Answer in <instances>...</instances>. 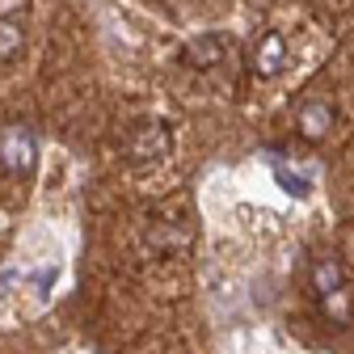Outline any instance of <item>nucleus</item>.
<instances>
[{"mask_svg": "<svg viewBox=\"0 0 354 354\" xmlns=\"http://www.w3.org/2000/svg\"><path fill=\"white\" fill-rule=\"evenodd\" d=\"M342 283H346L342 261L325 257V261H317V266H313V287H317V295H321V299H337V295H342Z\"/></svg>", "mask_w": 354, "mask_h": 354, "instance_id": "39448f33", "label": "nucleus"}, {"mask_svg": "<svg viewBox=\"0 0 354 354\" xmlns=\"http://www.w3.org/2000/svg\"><path fill=\"white\" fill-rule=\"evenodd\" d=\"M21 42H26L21 26H17L13 17H0V59H13V55L21 51Z\"/></svg>", "mask_w": 354, "mask_h": 354, "instance_id": "0eeeda50", "label": "nucleus"}, {"mask_svg": "<svg viewBox=\"0 0 354 354\" xmlns=\"http://www.w3.org/2000/svg\"><path fill=\"white\" fill-rule=\"evenodd\" d=\"M131 156H136L140 165L169 156V131H165V122H148V127H140L136 136H131Z\"/></svg>", "mask_w": 354, "mask_h": 354, "instance_id": "f03ea898", "label": "nucleus"}, {"mask_svg": "<svg viewBox=\"0 0 354 354\" xmlns=\"http://www.w3.org/2000/svg\"><path fill=\"white\" fill-rule=\"evenodd\" d=\"M283 68H287V42H283V34H266L253 47V72L257 76H279Z\"/></svg>", "mask_w": 354, "mask_h": 354, "instance_id": "7ed1b4c3", "label": "nucleus"}, {"mask_svg": "<svg viewBox=\"0 0 354 354\" xmlns=\"http://www.w3.org/2000/svg\"><path fill=\"white\" fill-rule=\"evenodd\" d=\"M274 177H279V186H287L291 194H308V190H313V182H308V177H299V173H291V169H283V165H274Z\"/></svg>", "mask_w": 354, "mask_h": 354, "instance_id": "6e6552de", "label": "nucleus"}, {"mask_svg": "<svg viewBox=\"0 0 354 354\" xmlns=\"http://www.w3.org/2000/svg\"><path fill=\"white\" fill-rule=\"evenodd\" d=\"M186 55H190V64L207 68V64H215L219 55H224V38H194L186 47Z\"/></svg>", "mask_w": 354, "mask_h": 354, "instance_id": "423d86ee", "label": "nucleus"}, {"mask_svg": "<svg viewBox=\"0 0 354 354\" xmlns=\"http://www.w3.org/2000/svg\"><path fill=\"white\" fill-rule=\"evenodd\" d=\"M329 127H333V106H325V102H308L304 110H299V136L304 140H325L329 136Z\"/></svg>", "mask_w": 354, "mask_h": 354, "instance_id": "20e7f679", "label": "nucleus"}, {"mask_svg": "<svg viewBox=\"0 0 354 354\" xmlns=\"http://www.w3.org/2000/svg\"><path fill=\"white\" fill-rule=\"evenodd\" d=\"M34 156H38V144H34L30 127H21V122L0 127V165H5L9 173H30Z\"/></svg>", "mask_w": 354, "mask_h": 354, "instance_id": "f257e3e1", "label": "nucleus"}]
</instances>
